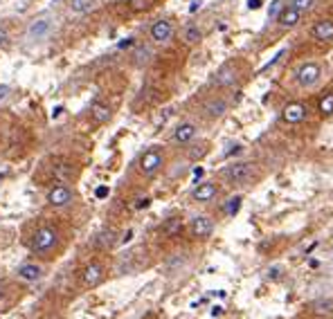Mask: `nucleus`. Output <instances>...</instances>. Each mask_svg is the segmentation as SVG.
I'll return each instance as SVG.
<instances>
[{"instance_id": "obj_1", "label": "nucleus", "mask_w": 333, "mask_h": 319, "mask_svg": "<svg viewBox=\"0 0 333 319\" xmlns=\"http://www.w3.org/2000/svg\"><path fill=\"white\" fill-rule=\"evenodd\" d=\"M322 79V65L315 61H306L295 70V81L300 88H315Z\"/></svg>"}, {"instance_id": "obj_2", "label": "nucleus", "mask_w": 333, "mask_h": 319, "mask_svg": "<svg viewBox=\"0 0 333 319\" xmlns=\"http://www.w3.org/2000/svg\"><path fill=\"white\" fill-rule=\"evenodd\" d=\"M56 241H59V236H56V231L52 229V227H38L34 238H32V250L36 254L47 256L56 248Z\"/></svg>"}, {"instance_id": "obj_3", "label": "nucleus", "mask_w": 333, "mask_h": 319, "mask_svg": "<svg viewBox=\"0 0 333 319\" xmlns=\"http://www.w3.org/2000/svg\"><path fill=\"white\" fill-rule=\"evenodd\" d=\"M223 176L230 185H248L254 178V167L250 162H234L225 169Z\"/></svg>"}, {"instance_id": "obj_4", "label": "nucleus", "mask_w": 333, "mask_h": 319, "mask_svg": "<svg viewBox=\"0 0 333 319\" xmlns=\"http://www.w3.org/2000/svg\"><path fill=\"white\" fill-rule=\"evenodd\" d=\"M162 164H165L162 153L156 151V148H151V151H147L142 157H140V171H142L144 176H153V173H158L162 169Z\"/></svg>"}, {"instance_id": "obj_5", "label": "nucleus", "mask_w": 333, "mask_h": 319, "mask_svg": "<svg viewBox=\"0 0 333 319\" xmlns=\"http://www.w3.org/2000/svg\"><path fill=\"white\" fill-rule=\"evenodd\" d=\"M306 115H308V108H306V104H302V101H291V104H286L282 110V119L286 124H300L306 119Z\"/></svg>"}, {"instance_id": "obj_6", "label": "nucleus", "mask_w": 333, "mask_h": 319, "mask_svg": "<svg viewBox=\"0 0 333 319\" xmlns=\"http://www.w3.org/2000/svg\"><path fill=\"white\" fill-rule=\"evenodd\" d=\"M104 265L99 263V261H93V263H88L84 268V286L86 288H95L99 286L101 281H104Z\"/></svg>"}, {"instance_id": "obj_7", "label": "nucleus", "mask_w": 333, "mask_h": 319, "mask_svg": "<svg viewBox=\"0 0 333 319\" xmlns=\"http://www.w3.org/2000/svg\"><path fill=\"white\" fill-rule=\"evenodd\" d=\"M311 36L320 43H331L333 41V18H320L311 27Z\"/></svg>"}, {"instance_id": "obj_8", "label": "nucleus", "mask_w": 333, "mask_h": 319, "mask_svg": "<svg viewBox=\"0 0 333 319\" xmlns=\"http://www.w3.org/2000/svg\"><path fill=\"white\" fill-rule=\"evenodd\" d=\"M171 36H173V25L169 21H165V18H162V21H156L151 25V41L153 43H169L171 41Z\"/></svg>"}, {"instance_id": "obj_9", "label": "nucleus", "mask_w": 333, "mask_h": 319, "mask_svg": "<svg viewBox=\"0 0 333 319\" xmlns=\"http://www.w3.org/2000/svg\"><path fill=\"white\" fill-rule=\"evenodd\" d=\"M203 113H205V117H210V119H219V117H223V115L228 113V101L221 99V97L207 99L205 104H203Z\"/></svg>"}, {"instance_id": "obj_10", "label": "nucleus", "mask_w": 333, "mask_h": 319, "mask_svg": "<svg viewBox=\"0 0 333 319\" xmlns=\"http://www.w3.org/2000/svg\"><path fill=\"white\" fill-rule=\"evenodd\" d=\"M47 202H50L52 207H65L72 202V191L68 189L63 185H56L52 187L50 193H47Z\"/></svg>"}, {"instance_id": "obj_11", "label": "nucleus", "mask_w": 333, "mask_h": 319, "mask_svg": "<svg viewBox=\"0 0 333 319\" xmlns=\"http://www.w3.org/2000/svg\"><path fill=\"white\" fill-rule=\"evenodd\" d=\"M212 231H214V223L210 216H196L191 220V234L196 238H207V236H212Z\"/></svg>"}, {"instance_id": "obj_12", "label": "nucleus", "mask_w": 333, "mask_h": 319, "mask_svg": "<svg viewBox=\"0 0 333 319\" xmlns=\"http://www.w3.org/2000/svg\"><path fill=\"white\" fill-rule=\"evenodd\" d=\"M50 32H52V21H50V18H38V21H32L30 27H27V36L34 38V41L45 38Z\"/></svg>"}, {"instance_id": "obj_13", "label": "nucleus", "mask_w": 333, "mask_h": 319, "mask_svg": "<svg viewBox=\"0 0 333 319\" xmlns=\"http://www.w3.org/2000/svg\"><path fill=\"white\" fill-rule=\"evenodd\" d=\"M236 79H239V74H236L234 65H223L219 72H216L214 84L219 86V88H230V86L236 84Z\"/></svg>"}, {"instance_id": "obj_14", "label": "nucleus", "mask_w": 333, "mask_h": 319, "mask_svg": "<svg viewBox=\"0 0 333 319\" xmlns=\"http://www.w3.org/2000/svg\"><path fill=\"white\" fill-rule=\"evenodd\" d=\"M300 18H302V12H297L295 7H291V5H288V7H282V12L277 14V23L282 27H295L297 23H300Z\"/></svg>"}, {"instance_id": "obj_15", "label": "nucleus", "mask_w": 333, "mask_h": 319, "mask_svg": "<svg viewBox=\"0 0 333 319\" xmlns=\"http://www.w3.org/2000/svg\"><path fill=\"white\" fill-rule=\"evenodd\" d=\"M216 193H219V189H216L214 182H203V185H198L194 189L191 198H194L196 202H210V200H214Z\"/></svg>"}, {"instance_id": "obj_16", "label": "nucleus", "mask_w": 333, "mask_h": 319, "mask_svg": "<svg viewBox=\"0 0 333 319\" xmlns=\"http://www.w3.org/2000/svg\"><path fill=\"white\" fill-rule=\"evenodd\" d=\"M90 115H93V119L97 124H106L110 119V115H113V110H110V106L106 101H95L93 108H90Z\"/></svg>"}, {"instance_id": "obj_17", "label": "nucleus", "mask_w": 333, "mask_h": 319, "mask_svg": "<svg viewBox=\"0 0 333 319\" xmlns=\"http://www.w3.org/2000/svg\"><path fill=\"white\" fill-rule=\"evenodd\" d=\"M196 137V126L194 124H180L176 130H173V139H176L178 144H187V142H191V139Z\"/></svg>"}, {"instance_id": "obj_18", "label": "nucleus", "mask_w": 333, "mask_h": 319, "mask_svg": "<svg viewBox=\"0 0 333 319\" xmlns=\"http://www.w3.org/2000/svg\"><path fill=\"white\" fill-rule=\"evenodd\" d=\"M18 277L25 279V281H38V279L43 277V270H41V265H36V263H25L18 268Z\"/></svg>"}, {"instance_id": "obj_19", "label": "nucleus", "mask_w": 333, "mask_h": 319, "mask_svg": "<svg viewBox=\"0 0 333 319\" xmlns=\"http://www.w3.org/2000/svg\"><path fill=\"white\" fill-rule=\"evenodd\" d=\"M201 38H203V34L196 25H187L185 30H182V41H185L187 45H196Z\"/></svg>"}, {"instance_id": "obj_20", "label": "nucleus", "mask_w": 333, "mask_h": 319, "mask_svg": "<svg viewBox=\"0 0 333 319\" xmlns=\"http://www.w3.org/2000/svg\"><path fill=\"white\" fill-rule=\"evenodd\" d=\"M95 7V0H70V9L77 14H86Z\"/></svg>"}, {"instance_id": "obj_21", "label": "nucleus", "mask_w": 333, "mask_h": 319, "mask_svg": "<svg viewBox=\"0 0 333 319\" xmlns=\"http://www.w3.org/2000/svg\"><path fill=\"white\" fill-rule=\"evenodd\" d=\"M149 59H151V50H149L147 45H142V47H138V50H135V54H133V63L135 65L149 63Z\"/></svg>"}, {"instance_id": "obj_22", "label": "nucleus", "mask_w": 333, "mask_h": 319, "mask_svg": "<svg viewBox=\"0 0 333 319\" xmlns=\"http://www.w3.org/2000/svg\"><path fill=\"white\" fill-rule=\"evenodd\" d=\"M182 231V220L180 218H171L165 223V234L167 236H178Z\"/></svg>"}, {"instance_id": "obj_23", "label": "nucleus", "mask_w": 333, "mask_h": 319, "mask_svg": "<svg viewBox=\"0 0 333 319\" xmlns=\"http://www.w3.org/2000/svg\"><path fill=\"white\" fill-rule=\"evenodd\" d=\"M320 113L322 115H333V93H326L320 99Z\"/></svg>"}, {"instance_id": "obj_24", "label": "nucleus", "mask_w": 333, "mask_h": 319, "mask_svg": "<svg viewBox=\"0 0 333 319\" xmlns=\"http://www.w3.org/2000/svg\"><path fill=\"white\" fill-rule=\"evenodd\" d=\"M333 308V301L331 299H317L315 303H313V310L320 312V315H326V312H331Z\"/></svg>"}, {"instance_id": "obj_25", "label": "nucleus", "mask_w": 333, "mask_h": 319, "mask_svg": "<svg viewBox=\"0 0 333 319\" xmlns=\"http://www.w3.org/2000/svg\"><path fill=\"white\" fill-rule=\"evenodd\" d=\"M315 5V0H291V7H295L297 12H308V9Z\"/></svg>"}, {"instance_id": "obj_26", "label": "nucleus", "mask_w": 333, "mask_h": 319, "mask_svg": "<svg viewBox=\"0 0 333 319\" xmlns=\"http://www.w3.org/2000/svg\"><path fill=\"white\" fill-rule=\"evenodd\" d=\"M239 207H241V196H234L232 200L225 205V214H228V216H234L236 211H239Z\"/></svg>"}, {"instance_id": "obj_27", "label": "nucleus", "mask_w": 333, "mask_h": 319, "mask_svg": "<svg viewBox=\"0 0 333 319\" xmlns=\"http://www.w3.org/2000/svg\"><path fill=\"white\" fill-rule=\"evenodd\" d=\"M97 243L101 245V248H110V245L115 243V234H113V231H104V234H99Z\"/></svg>"}, {"instance_id": "obj_28", "label": "nucleus", "mask_w": 333, "mask_h": 319, "mask_svg": "<svg viewBox=\"0 0 333 319\" xmlns=\"http://www.w3.org/2000/svg\"><path fill=\"white\" fill-rule=\"evenodd\" d=\"M282 12V0H273V5H270V18H277V14Z\"/></svg>"}, {"instance_id": "obj_29", "label": "nucleus", "mask_w": 333, "mask_h": 319, "mask_svg": "<svg viewBox=\"0 0 333 319\" xmlns=\"http://www.w3.org/2000/svg\"><path fill=\"white\" fill-rule=\"evenodd\" d=\"M284 54H286V50H279V52H277V54H275V56H273V59H270V61H268V63H266V65H263V67H261V70H268V67H273V65H275V63H277V61H279V59H282V56H284Z\"/></svg>"}, {"instance_id": "obj_30", "label": "nucleus", "mask_w": 333, "mask_h": 319, "mask_svg": "<svg viewBox=\"0 0 333 319\" xmlns=\"http://www.w3.org/2000/svg\"><path fill=\"white\" fill-rule=\"evenodd\" d=\"M95 193H97V198H106V196H108V187H99Z\"/></svg>"}, {"instance_id": "obj_31", "label": "nucleus", "mask_w": 333, "mask_h": 319, "mask_svg": "<svg viewBox=\"0 0 333 319\" xmlns=\"http://www.w3.org/2000/svg\"><path fill=\"white\" fill-rule=\"evenodd\" d=\"M7 95H9V88H7V86H0V101L7 99Z\"/></svg>"}, {"instance_id": "obj_32", "label": "nucleus", "mask_w": 333, "mask_h": 319, "mask_svg": "<svg viewBox=\"0 0 333 319\" xmlns=\"http://www.w3.org/2000/svg\"><path fill=\"white\" fill-rule=\"evenodd\" d=\"M270 277H273V279L282 277V268H273V270H270Z\"/></svg>"}, {"instance_id": "obj_33", "label": "nucleus", "mask_w": 333, "mask_h": 319, "mask_svg": "<svg viewBox=\"0 0 333 319\" xmlns=\"http://www.w3.org/2000/svg\"><path fill=\"white\" fill-rule=\"evenodd\" d=\"M248 7H250V9H259V7H261V0H250Z\"/></svg>"}, {"instance_id": "obj_34", "label": "nucleus", "mask_w": 333, "mask_h": 319, "mask_svg": "<svg viewBox=\"0 0 333 319\" xmlns=\"http://www.w3.org/2000/svg\"><path fill=\"white\" fill-rule=\"evenodd\" d=\"M5 43H7V32L0 27V45H5Z\"/></svg>"}, {"instance_id": "obj_35", "label": "nucleus", "mask_w": 333, "mask_h": 319, "mask_svg": "<svg viewBox=\"0 0 333 319\" xmlns=\"http://www.w3.org/2000/svg\"><path fill=\"white\" fill-rule=\"evenodd\" d=\"M135 207H138V209H142V207H149V198H142V200H140Z\"/></svg>"}, {"instance_id": "obj_36", "label": "nucleus", "mask_w": 333, "mask_h": 319, "mask_svg": "<svg viewBox=\"0 0 333 319\" xmlns=\"http://www.w3.org/2000/svg\"><path fill=\"white\" fill-rule=\"evenodd\" d=\"M221 312H223V308H221V306H214V308H212V315H214V317H219Z\"/></svg>"}, {"instance_id": "obj_37", "label": "nucleus", "mask_w": 333, "mask_h": 319, "mask_svg": "<svg viewBox=\"0 0 333 319\" xmlns=\"http://www.w3.org/2000/svg\"><path fill=\"white\" fill-rule=\"evenodd\" d=\"M131 236H133V231H131V229H128V231H126V234H124V238H122V241H124V243H128V241H131Z\"/></svg>"}, {"instance_id": "obj_38", "label": "nucleus", "mask_w": 333, "mask_h": 319, "mask_svg": "<svg viewBox=\"0 0 333 319\" xmlns=\"http://www.w3.org/2000/svg\"><path fill=\"white\" fill-rule=\"evenodd\" d=\"M131 38H126V41H122V43H119V47H128V45H131Z\"/></svg>"}, {"instance_id": "obj_39", "label": "nucleus", "mask_w": 333, "mask_h": 319, "mask_svg": "<svg viewBox=\"0 0 333 319\" xmlns=\"http://www.w3.org/2000/svg\"><path fill=\"white\" fill-rule=\"evenodd\" d=\"M194 176H196V178H201V176H203V169H201V167H198V169H194Z\"/></svg>"}]
</instances>
